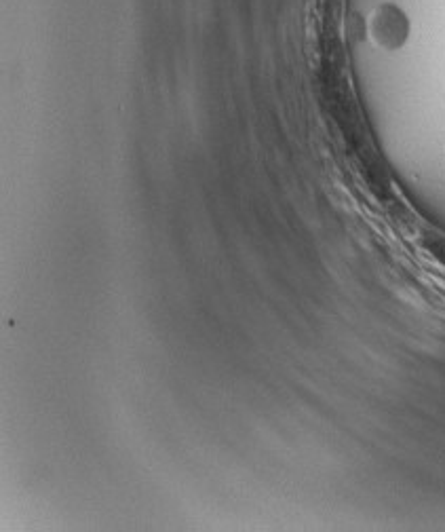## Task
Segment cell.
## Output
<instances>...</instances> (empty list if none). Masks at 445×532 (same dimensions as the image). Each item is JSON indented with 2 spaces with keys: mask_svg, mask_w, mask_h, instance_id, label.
<instances>
[{
  "mask_svg": "<svg viewBox=\"0 0 445 532\" xmlns=\"http://www.w3.org/2000/svg\"><path fill=\"white\" fill-rule=\"evenodd\" d=\"M370 36L376 47L399 51L410 38V19L397 5L382 3L370 17Z\"/></svg>",
  "mask_w": 445,
  "mask_h": 532,
  "instance_id": "obj_1",
  "label": "cell"
}]
</instances>
